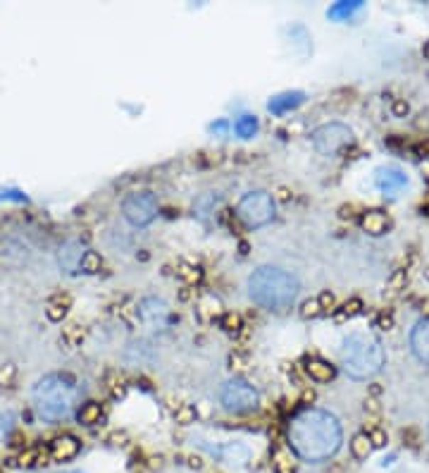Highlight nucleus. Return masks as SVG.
Here are the masks:
<instances>
[{
    "mask_svg": "<svg viewBox=\"0 0 429 473\" xmlns=\"http://www.w3.org/2000/svg\"><path fill=\"white\" fill-rule=\"evenodd\" d=\"M286 440L296 457L303 462L320 464L332 459L341 447L344 430L339 418L325 409H303L289 421Z\"/></svg>",
    "mask_w": 429,
    "mask_h": 473,
    "instance_id": "f257e3e1",
    "label": "nucleus"
},
{
    "mask_svg": "<svg viewBox=\"0 0 429 473\" xmlns=\"http://www.w3.org/2000/svg\"><path fill=\"white\" fill-rule=\"evenodd\" d=\"M300 282L293 272L277 265H260L248 277V294L263 309L284 311L296 302Z\"/></svg>",
    "mask_w": 429,
    "mask_h": 473,
    "instance_id": "f03ea898",
    "label": "nucleus"
},
{
    "mask_svg": "<svg viewBox=\"0 0 429 473\" xmlns=\"http://www.w3.org/2000/svg\"><path fill=\"white\" fill-rule=\"evenodd\" d=\"M77 404V385L70 376H50L41 378L33 388V409L36 414L48 423L65 421L72 414Z\"/></svg>",
    "mask_w": 429,
    "mask_h": 473,
    "instance_id": "7ed1b4c3",
    "label": "nucleus"
},
{
    "mask_svg": "<svg viewBox=\"0 0 429 473\" xmlns=\"http://www.w3.org/2000/svg\"><path fill=\"white\" fill-rule=\"evenodd\" d=\"M384 366V346L370 332H351L341 346V368L355 381L377 376Z\"/></svg>",
    "mask_w": 429,
    "mask_h": 473,
    "instance_id": "20e7f679",
    "label": "nucleus"
},
{
    "mask_svg": "<svg viewBox=\"0 0 429 473\" xmlns=\"http://www.w3.org/2000/svg\"><path fill=\"white\" fill-rule=\"evenodd\" d=\"M237 218L246 225L248 230L265 228L274 220V198L270 191H248L237 206Z\"/></svg>",
    "mask_w": 429,
    "mask_h": 473,
    "instance_id": "39448f33",
    "label": "nucleus"
},
{
    "mask_svg": "<svg viewBox=\"0 0 429 473\" xmlns=\"http://www.w3.org/2000/svg\"><path fill=\"white\" fill-rule=\"evenodd\" d=\"M219 402L229 414H251L260 406V392L244 378H232L222 385Z\"/></svg>",
    "mask_w": 429,
    "mask_h": 473,
    "instance_id": "423d86ee",
    "label": "nucleus"
},
{
    "mask_svg": "<svg viewBox=\"0 0 429 473\" xmlns=\"http://www.w3.org/2000/svg\"><path fill=\"white\" fill-rule=\"evenodd\" d=\"M313 149L322 153V156H339L341 151H346L353 144V132L341 122H330L322 124L310 134Z\"/></svg>",
    "mask_w": 429,
    "mask_h": 473,
    "instance_id": "0eeeda50",
    "label": "nucleus"
},
{
    "mask_svg": "<svg viewBox=\"0 0 429 473\" xmlns=\"http://www.w3.org/2000/svg\"><path fill=\"white\" fill-rule=\"evenodd\" d=\"M122 216L131 228H146L158 218V198L153 191H134L122 201Z\"/></svg>",
    "mask_w": 429,
    "mask_h": 473,
    "instance_id": "6e6552de",
    "label": "nucleus"
},
{
    "mask_svg": "<svg viewBox=\"0 0 429 473\" xmlns=\"http://www.w3.org/2000/svg\"><path fill=\"white\" fill-rule=\"evenodd\" d=\"M139 318L143 323L153 325V328H165L167 318H170V309H167V304L163 302V299L148 297L139 304Z\"/></svg>",
    "mask_w": 429,
    "mask_h": 473,
    "instance_id": "1a4fd4ad",
    "label": "nucleus"
},
{
    "mask_svg": "<svg viewBox=\"0 0 429 473\" xmlns=\"http://www.w3.org/2000/svg\"><path fill=\"white\" fill-rule=\"evenodd\" d=\"M374 184H377L379 191L384 194H396L403 186H408V175L398 168H379L377 175H374Z\"/></svg>",
    "mask_w": 429,
    "mask_h": 473,
    "instance_id": "9d476101",
    "label": "nucleus"
},
{
    "mask_svg": "<svg viewBox=\"0 0 429 473\" xmlns=\"http://www.w3.org/2000/svg\"><path fill=\"white\" fill-rule=\"evenodd\" d=\"M84 254H86V251L82 249V244H79V242H65L63 246H60V251H58V265L65 272L75 275V272L82 270Z\"/></svg>",
    "mask_w": 429,
    "mask_h": 473,
    "instance_id": "9b49d317",
    "label": "nucleus"
},
{
    "mask_svg": "<svg viewBox=\"0 0 429 473\" xmlns=\"http://www.w3.org/2000/svg\"><path fill=\"white\" fill-rule=\"evenodd\" d=\"M79 450H82V442H79L75 435H60L53 440L50 447H48L50 459L53 462H60V464L72 462V459L79 455Z\"/></svg>",
    "mask_w": 429,
    "mask_h": 473,
    "instance_id": "f8f14e48",
    "label": "nucleus"
},
{
    "mask_svg": "<svg viewBox=\"0 0 429 473\" xmlns=\"http://www.w3.org/2000/svg\"><path fill=\"white\" fill-rule=\"evenodd\" d=\"M411 349H413V354L418 356L422 363L429 366V318H422V321L413 328V332H411Z\"/></svg>",
    "mask_w": 429,
    "mask_h": 473,
    "instance_id": "ddd939ff",
    "label": "nucleus"
},
{
    "mask_svg": "<svg viewBox=\"0 0 429 473\" xmlns=\"http://www.w3.org/2000/svg\"><path fill=\"white\" fill-rule=\"evenodd\" d=\"M303 371L315 383H330L337 378V368H334L330 361H325V358H308Z\"/></svg>",
    "mask_w": 429,
    "mask_h": 473,
    "instance_id": "4468645a",
    "label": "nucleus"
},
{
    "mask_svg": "<svg viewBox=\"0 0 429 473\" xmlns=\"http://www.w3.org/2000/svg\"><path fill=\"white\" fill-rule=\"evenodd\" d=\"M124 358L129 363H139V366H148L156 361V349L146 342V339H134V342L126 346Z\"/></svg>",
    "mask_w": 429,
    "mask_h": 473,
    "instance_id": "2eb2a0df",
    "label": "nucleus"
},
{
    "mask_svg": "<svg viewBox=\"0 0 429 473\" xmlns=\"http://www.w3.org/2000/svg\"><path fill=\"white\" fill-rule=\"evenodd\" d=\"M50 452L45 447H26L15 459H10V466H19V469H31V466L48 464Z\"/></svg>",
    "mask_w": 429,
    "mask_h": 473,
    "instance_id": "dca6fc26",
    "label": "nucleus"
},
{
    "mask_svg": "<svg viewBox=\"0 0 429 473\" xmlns=\"http://www.w3.org/2000/svg\"><path fill=\"white\" fill-rule=\"evenodd\" d=\"M389 225L391 223H389V216L384 211H365L363 216H360V228L372 237L384 235V232L389 230Z\"/></svg>",
    "mask_w": 429,
    "mask_h": 473,
    "instance_id": "f3484780",
    "label": "nucleus"
},
{
    "mask_svg": "<svg viewBox=\"0 0 429 473\" xmlns=\"http://www.w3.org/2000/svg\"><path fill=\"white\" fill-rule=\"evenodd\" d=\"M300 103H303V91H289V93H281V96H274L272 101L267 103V108L279 115V112L296 108Z\"/></svg>",
    "mask_w": 429,
    "mask_h": 473,
    "instance_id": "a211bd4d",
    "label": "nucleus"
},
{
    "mask_svg": "<svg viewBox=\"0 0 429 473\" xmlns=\"http://www.w3.org/2000/svg\"><path fill=\"white\" fill-rule=\"evenodd\" d=\"M70 306H72L70 297H67V294H55L53 299H48V304H45V316H48V321L60 323L67 316Z\"/></svg>",
    "mask_w": 429,
    "mask_h": 473,
    "instance_id": "6ab92c4d",
    "label": "nucleus"
},
{
    "mask_svg": "<svg viewBox=\"0 0 429 473\" xmlns=\"http://www.w3.org/2000/svg\"><path fill=\"white\" fill-rule=\"evenodd\" d=\"M100 418H103V406H100L98 402H86L79 406L77 421L82 425H96V423H100Z\"/></svg>",
    "mask_w": 429,
    "mask_h": 473,
    "instance_id": "aec40b11",
    "label": "nucleus"
},
{
    "mask_svg": "<svg viewBox=\"0 0 429 473\" xmlns=\"http://www.w3.org/2000/svg\"><path fill=\"white\" fill-rule=\"evenodd\" d=\"M272 469L274 473H296V462H293L291 452L277 450L272 455Z\"/></svg>",
    "mask_w": 429,
    "mask_h": 473,
    "instance_id": "412c9836",
    "label": "nucleus"
},
{
    "mask_svg": "<svg viewBox=\"0 0 429 473\" xmlns=\"http://www.w3.org/2000/svg\"><path fill=\"white\" fill-rule=\"evenodd\" d=\"M219 457L229 464H246L248 462V450L244 445H227V447L219 450Z\"/></svg>",
    "mask_w": 429,
    "mask_h": 473,
    "instance_id": "4be33fe9",
    "label": "nucleus"
},
{
    "mask_svg": "<svg viewBox=\"0 0 429 473\" xmlns=\"http://www.w3.org/2000/svg\"><path fill=\"white\" fill-rule=\"evenodd\" d=\"M234 132H237L241 139H251L258 132V119L253 115H241L237 122H234Z\"/></svg>",
    "mask_w": 429,
    "mask_h": 473,
    "instance_id": "5701e85b",
    "label": "nucleus"
},
{
    "mask_svg": "<svg viewBox=\"0 0 429 473\" xmlns=\"http://www.w3.org/2000/svg\"><path fill=\"white\" fill-rule=\"evenodd\" d=\"M351 452L355 459H367L372 452V442L370 437H367V432H358L353 440H351Z\"/></svg>",
    "mask_w": 429,
    "mask_h": 473,
    "instance_id": "b1692460",
    "label": "nucleus"
},
{
    "mask_svg": "<svg viewBox=\"0 0 429 473\" xmlns=\"http://www.w3.org/2000/svg\"><path fill=\"white\" fill-rule=\"evenodd\" d=\"M103 256L96 254V251H86L82 258V272H86V275H96V272L103 270Z\"/></svg>",
    "mask_w": 429,
    "mask_h": 473,
    "instance_id": "393cba45",
    "label": "nucleus"
},
{
    "mask_svg": "<svg viewBox=\"0 0 429 473\" xmlns=\"http://www.w3.org/2000/svg\"><path fill=\"white\" fill-rule=\"evenodd\" d=\"M177 275L184 280L186 287H191V285H196L203 280V270H200V265H179Z\"/></svg>",
    "mask_w": 429,
    "mask_h": 473,
    "instance_id": "a878e982",
    "label": "nucleus"
},
{
    "mask_svg": "<svg viewBox=\"0 0 429 473\" xmlns=\"http://www.w3.org/2000/svg\"><path fill=\"white\" fill-rule=\"evenodd\" d=\"M196 406L193 404H179L177 411H174V421H177L179 425H191L196 423Z\"/></svg>",
    "mask_w": 429,
    "mask_h": 473,
    "instance_id": "bb28decb",
    "label": "nucleus"
},
{
    "mask_svg": "<svg viewBox=\"0 0 429 473\" xmlns=\"http://www.w3.org/2000/svg\"><path fill=\"white\" fill-rule=\"evenodd\" d=\"M219 325H222V330L229 332V335H239V332L244 330V321H241V316H239V313H234V311L224 313L222 321H219Z\"/></svg>",
    "mask_w": 429,
    "mask_h": 473,
    "instance_id": "cd10ccee",
    "label": "nucleus"
},
{
    "mask_svg": "<svg viewBox=\"0 0 429 473\" xmlns=\"http://www.w3.org/2000/svg\"><path fill=\"white\" fill-rule=\"evenodd\" d=\"M15 430V414L12 411H0V440H8Z\"/></svg>",
    "mask_w": 429,
    "mask_h": 473,
    "instance_id": "c85d7f7f",
    "label": "nucleus"
},
{
    "mask_svg": "<svg viewBox=\"0 0 429 473\" xmlns=\"http://www.w3.org/2000/svg\"><path fill=\"white\" fill-rule=\"evenodd\" d=\"M82 339H84V330L79 328V325H70V328L63 332L60 342H65V344H70V346H79V344H82Z\"/></svg>",
    "mask_w": 429,
    "mask_h": 473,
    "instance_id": "c756f323",
    "label": "nucleus"
},
{
    "mask_svg": "<svg viewBox=\"0 0 429 473\" xmlns=\"http://www.w3.org/2000/svg\"><path fill=\"white\" fill-rule=\"evenodd\" d=\"M363 311V302L360 299H348V302L341 306V311H337V318H353Z\"/></svg>",
    "mask_w": 429,
    "mask_h": 473,
    "instance_id": "7c9ffc66",
    "label": "nucleus"
},
{
    "mask_svg": "<svg viewBox=\"0 0 429 473\" xmlns=\"http://www.w3.org/2000/svg\"><path fill=\"white\" fill-rule=\"evenodd\" d=\"M17 378V366L15 363H0V388H10Z\"/></svg>",
    "mask_w": 429,
    "mask_h": 473,
    "instance_id": "2f4dec72",
    "label": "nucleus"
},
{
    "mask_svg": "<svg viewBox=\"0 0 429 473\" xmlns=\"http://www.w3.org/2000/svg\"><path fill=\"white\" fill-rule=\"evenodd\" d=\"M322 313V309H320V302H317V297H313V299H305L303 304H300V318H317Z\"/></svg>",
    "mask_w": 429,
    "mask_h": 473,
    "instance_id": "473e14b6",
    "label": "nucleus"
},
{
    "mask_svg": "<svg viewBox=\"0 0 429 473\" xmlns=\"http://www.w3.org/2000/svg\"><path fill=\"white\" fill-rule=\"evenodd\" d=\"M406 282H408V270L398 268V270L391 275V280H389V289H391V292H401V289H406Z\"/></svg>",
    "mask_w": 429,
    "mask_h": 473,
    "instance_id": "72a5a7b5",
    "label": "nucleus"
},
{
    "mask_svg": "<svg viewBox=\"0 0 429 473\" xmlns=\"http://www.w3.org/2000/svg\"><path fill=\"white\" fill-rule=\"evenodd\" d=\"M367 437H370L372 447H384L386 445V432L377 428V425H370V428H367Z\"/></svg>",
    "mask_w": 429,
    "mask_h": 473,
    "instance_id": "f704fd0d",
    "label": "nucleus"
},
{
    "mask_svg": "<svg viewBox=\"0 0 429 473\" xmlns=\"http://www.w3.org/2000/svg\"><path fill=\"white\" fill-rule=\"evenodd\" d=\"M317 302H320L322 311H337V297H334L330 289L322 292V294L317 297Z\"/></svg>",
    "mask_w": 429,
    "mask_h": 473,
    "instance_id": "c9c22d12",
    "label": "nucleus"
},
{
    "mask_svg": "<svg viewBox=\"0 0 429 473\" xmlns=\"http://www.w3.org/2000/svg\"><path fill=\"white\" fill-rule=\"evenodd\" d=\"M360 8V3H341V5H334V8L330 10V17H346V15H351L353 10H358Z\"/></svg>",
    "mask_w": 429,
    "mask_h": 473,
    "instance_id": "e433bc0d",
    "label": "nucleus"
},
{
    "mask_svg": "<svg viewBox=\"0 0 429 473\" xmlns=\"http://www.w3.org/2000/svg\"><path fill=\"white\" fill-rule=\"evenodd\" d=\"M374 325H377L379 330H391L393 328V316L389 311H379L377 318H374Z\"/></svg>",
    "mask_w": 429,
    "mask_h": 473,
    "instance_id": "4c0bfd02",
    "label": "nucleus"
},
{
    "mask_svg": "<svg viewBox=\"0 0 429 473\" xmlns=\"http://www.w3.org/2000/svg\"><path fill=\"white\" fill-rule=\"evenodd\" d=\"M391 112H393V117H406L408 112H411V105H408L403 98H393V101H391Z\"/></svg>",
    "mask_w": 429,
    "mask_h": 473,
    "instance_id": "58836bf2",
    "label": "nucleus"
},
{
    "mask_svg": "<svg viewBox=\"0 0 429 473\" xmlns=\"http://www.w3.org/2000/svg\"><path fill=\"white\" fill-rule=\"evenodd\" d=\"M379 402L374 397H367L365 399V414H372V416H379Z\"/></svg>",
    "mask_w": 429,
    "mask_h": 473,
    "instance_id": "ea45409f",
    "label": "nucleus"
},
{
    "mask_svg": "<svg viewBox=\"0 0 429 473\" xmlns=\"http://www.w3.org/2000/svg\"><path fill=\"white\" fill-rule=\"evenodd\" d=\"M229 363H232V368H244L246 358L241 356L239 351H232V354H229Z\"/></svg>",
    "mask_w": 429,
    "mask_h": 473,
    "instance_id": "a19ab883",
    "label": "nucleus"
},
{
    "mask_svg": "<svg viewBox=\"0 0 429 473\" xmlns=\"http://www.w3.org/2000/svg\"><path fill=\"white\" fill-rule=\"evenodd\" d=\"M415 153H418L420 158H429V142H420L415 146Z\"/></svg>",
    "mask_w": 429,
    "mask_h": 473,
    "instance_id": "79ce46f5",
    "label": "nucleus"
},
{
    "mask_svg": "<svg viewBox=\"0 0 429 473\" xmlns=\"http://www.w3.org/2000/svg\"><path fill=\"white\" fill-rule=\"evenodd\" d=\"M386 144L391 146V149H406V146H408V144L403 142V139H398V137H391V139H386Z\"/></svg>",
    "mask_w": 429,
    "mask_h": 473,
    "instance_id": "37998d69",
    "label": "nucleus"
},
{
    "mask_svg": "<svg viewBox=\"0 0 429 473\" xmlns=\"http://www.w3.org/2000/svg\"><path fill=\"white\" fill-rule=\"evenodd\" d=\"M315 402V390H303L300 395V404H313Z\"/></svg>",
    "mask_w": 429,
    "mask_h": 473,
    "instance_id": "c03bdc74",
    "label": "nucleus"
},
{
    "mask_svg": "<svg viewBox=\"0 0 429 473\" xmlns=\"http://www.w3.org/2000/svg\"><path fill=\"white\" fill-rule=\"evenodd\" d=\"M186 464H189L191 469H200V466H203V459H200V457H193V455H191V457H186Z\"/></svg>",
    "mask_w": 429,
    "mask_h": 473,
    "instance_id": "a18cd8bd",
    "label": "nucleus"
},
{
    "mask_svg": "<svg viewBox=\"0 0 429 473\" xmlns=\"http://www.w3.org/2000/svg\"><path fill=\"white\" fill-rule=\"evenodd\" d=\"M112 445H124L126 442V432H115V435L110 437Z\"/></svg>",
    "mask_w": 429,
    "mask_h": 473,
    "instance_id": "49530a36",
    "label": "nucleus"
},
{
    "mask_svg": "<svg viewBox=\"0 0 429 473\" xmlns=\"http://www.w3.org/2000/svg\"><path fill=\"white\" fill-rule=\"evenodd\" d=\"M279 198H281V201H289V198H291V191L286 189V186H281V189H279Z\"/></svg>",
    "mask_w": 429,
    "mask_h": 473,
    "instance_id": "de8ad7c7",
    "label": "nucleus"
},
{
    "mask_svg": "<svg viewBox=\"0 0 429 473\" xmlns=\"http://www.w3.org/2000/svg\"><path fill=\"white\" fill-rule=\"evenodd\" d=\"M179 297H182V302H189V299H191V287H184Z\"/></svg>",
    "mask_w": 429,
    "mask_h": 473,
    "instance_id": "09e8293b",
    "label": "nucleus"
},
{
    "mask_svg": "<svg viewBox=\"0 0 429 473\" xmlns=\"http://www.w3.org/2000/svg\"><path fill=\"white\" fill-rule=\"evenodd\" d=\"M422 58H425V60H429V41H427L425 46H422Z\"/></svg>",
    "mask_w": 429,
    "mask_h": 473,
    "instance_id": "8fccbe9b",
    "label": "nucleus"
},
{
    "mask_svg": "<svg viewBox=\"0 0 429 473\" xmlns=\"http://www.w3.org/2000/svg\"><path fill=\"white\" fill-rule=\"evenodd\" d=\"M60 473H63V471H60ZM65 473H82V471H65Z\"/></svg>",
    "mask_w": 429,
    "mask_h": 473,
    "instance_id": "3c124183",
    "label": "nucleus"
}]
</instances>
